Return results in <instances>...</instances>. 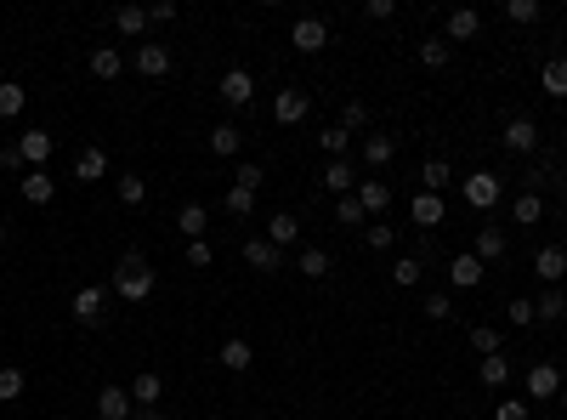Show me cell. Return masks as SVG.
Listing matches in <instances>:
<instances>
[{
  "mask_svg": "<svg viewBox=\"0 0 567 420\" xmlns=\"http://www.w3.org/2000/svg\"><path fill=\"white\" fill-rule=\"evenodd\" d=\"M125 392H131V404H137V409H154V404H159V397H165V375H154V369H142V375H137V381H131V387H125Z\"/></svg>",
  "mask_w": 567,
  "mask_h": 420,
  "instance_id": "18",
  "label": "cell"
},
{
  "mask_svg": "<svg viewBox=\"0 0 567 420\" xmlns=\"http://www.w3.org/2000/svg\"><path fill=\"white\" fill-rule=\"evenodd\" d=\"M420 307H426V319H437V324H443V319H454V301L443 296V290H437V296H426Z\"/></svg>",
  "mask_w": 567,
  "mask_h": 420,
  "instance_id": "51",
  "label": "cell"
},
{
  "mask_svg": "<svg viewBox=\"0 0 567 420\" xmlns=\"http://www.w3.org/2000/svg\"><path fill=\"white\" fill-rule=\"evenodd\" d=\"M364 17L369 24H386V17H397V0H364Z\"/></svg>",
  "mask_w": 567,
  "mask_h": 420,
  "instance_id": "52",
  "label": "cell"
},
{
  "mask_svg": "<svg viewBox=\"0 0 567 420\" xmlns=\"http://www.w3.org/2000/svg\"><path fill=\"white\" fill-rule=\"evenodd\" d=\"M499 142H506L511 154H539V125H534L528 114H516V119L506 125V137H499Z\"/></svg>",
  "mask_w": 567,
  "mask_h": 420,
  "instance_id": "13",
  "label": "cell"
},
{
  "mask_svg": "<svg viewBox=\"0 0 567 420\" xmlns=\"http://www.w3.org/2000/svg\"><path fill=\"white\" fill-rule=\"evenodd\" d=\"M477 34H482V12L454 6V12L443 17V40H449V46H466V40H477Z\"/></svg>",
  "mask_w": 567,
  "mask_h": 420,
  "instance_id": "5",
  "label": "cell"
},
{
  "mask_svg": "<svg viewBox=\"0 0 567 420\" xmlns=\"http://www.w3.org/2000/svg\"><path fill=\"white\" fill-rule=\"evenodd\" d=\"M506 250H511L506 227H477V250H471V256H477L482 267H488V262H499V256H506Z\"/></svg>",
  "mask_w": 567,
  "mask_h": 420,
  "instance_id": "19",
  "label": "cell"
},
{
  "mask_svg": "<svg viewBox=\"0 0 567 420\" xmlns=\"http://www.w3.org/2000/svg\"><path fill=\"white\" fill-rule=\"evenodd\" d=\"M52 420H69V415H52Z\"/></svg>",
  "mask_w": 567,
  "mask_h": 420,
  "instance_id": "60",
  "label": "cell"
},
{
  "mask_svg": "<svg viewBox=\"0 0 567 420\" xmlns=\"http://www.w3.org/2000/svg\"><path fill=\"white\" fill-rule=\"evenodd\" d=\"M528 397H534V404L562 397V364H528Z\"/></svg>",
  "mask_w": 567,
  "mask_h": 420,
  "instance_id": "6",
  "label": "cell"
},
{
  "mask_svg": "<svg viewBox=\"0 0 567 420\" xmlns=\"http://www.w3.org/2000/svg\"><path fill=\"white\" fill-rule=\"evenodd\" d=\"M17 187H24V199H29V205H52V199H57L52 171H24V182H17Z\"/></svg>",
  "mask_w": 567,
  "mask_h": 420,
  "instance_id": "28",
  "label": "cell"
},
{
  "mask_svg": "<svg viewBox=\"0 0 567 420\" xmlns=\"http://www.w3.org/2000/svg\"><path fill=\"white\" fill-rule=\"evenodd\" d=\"M562 312H567V296H562V290H544V296L534 301V319H562Z\"/></svg>",
  "mask_w": 567,
  "mask_h": 420,
  "instance_id": "45",
  "label": "cell"
},
{
  "mask_svg": "<svg viewBox=\"0 0 567 420\" xmlns=\"http://www.w3.org/2000/svg\"><path fill=\"white\" fill-rule=\"evenodd\" d=\"M0 171H29V165H24V154H17V142H6V148H0Z\"/></svg>",
  "mask_w": 567,
  "mask_h": 420,
  "instance_id": "54",
  "label": "cell"
},
{
  "mask_svg": "<svg viewBox=\"0 0 567 420\" xmlns=\"http://www.w3.org/2000/svg\"><path fill=\"white\" fill-rule=\"evenodd\" d=\"M341 131L352 137V131H369V109H364V102H346V109H341Z\"/></svg>",
  "mask_w": 567,
  "mask_h": 420,
  "instance_id": "48",
  "label": "cell"
},
{
  "mask_svg": "<svg viewBox=\"0 0 567 420\" xmlns=\"http://www.w3.org/2000/svg\"><path fill=\"white\" fill-rule=\"evenodd\" d=\"M392 159H397V137L369 131V137H364V165H369V171H386Z\"/></svg>",
  "mask_w": 567,
  "mask_h": 420,
  "instance_id": "21",
  "label": "cell"
},
{
  "mask_svg": "<svg viewBox=\"0 0 567 420\" xmlns=\"http://www.w3.org/2000/svg\"><path fill=\"white\" fill-rule=\"evenodd\" d=\"M114 290H119L125 301H148V296H154V267L142 262L137 250H125V256H119V272H114Z\"/></svg>",
  "mask_w": 567,
  "mask_h": 420,
  "instance_id": "1",
  "label": "cell"
},
{
  "mask_svg": "<svg viewBox=\"0 0 567 420\" xmlns=\"http://www.w3.org/2000/svg\"><path fill=\"white\" fill-rule=\"evenodd\" d=\"M148 24H176V6H171V0H159V6H148Z\"/></svg>",
  "mask_w": 567,
  "mask_h": 420,
  "instance_id": "56",
  "label": "cell"
},
{
  "mask_svg": "<svg viewBox=\"0 0 567 420\" xmlns=\"http://www.w3.org/2000/svg\"><path fill=\"white\" fill-rule=\"evenodd\" d=\"M102 312H109V307H102V290H97V284H80V290H74V319L86 324V329H97Z\"/></svg>",
  "mask_w": 567,
  "mask_h": 420,
  "instance_id": "16",
  "label": "cell"
},
{
  "mask_svg": "<svg viewBox=\"0 0 567 420\" xmlns=\"http://www.w3.org/2000/svg\"><path fill=\"white\" fill-rule=\"evenodd\" d=\"M506 17H511V24H539L544 6H539V0H506Z\"/></svg>",
  "mask_w": 567,
  "mask_h": 420,
  "instance_id": "44",
  "label": "cell"
},
{
  "mask_svg": "<svg viewBox=\"0 0 567 420\" xmlns=\"http://www.w3.org/2000/svg\"><path fill=\"white\" fill-rule=\"evenodd\" d=\"M6 239H12V227H6V222H0V250H6Z\"/></svg>",
  "mask_w": 567,
  "mask_h": 420,
  "instance_id": "57",
  "label": "cell"
},
{
  "mask_svg": "<svg viewBox=\"0 0 567 420\" xmlns=\"http://www.w3.org/2000/svg\"><path fill=\"white\" fill-rule=\"evenodd\" d=\"M24 102H29V91L17 86V80H0V119H12V114H24Z\"/></svg>",
  "mask_w": 567,
  "mask_h": 420,
  "instance_id": "39",
  "label": "cell"
},
{
  "mask_svg": "<svg viewBox=\"0 0 567 420\" xmlns=\"http://www.w3.org/2000/svg\"><path fill=\"white\" fill-rule=\"evenodd\" d=\"M216 358H222V369H233V375H244L250 364H256V352H250V341H244V335H227V341H222V352H216Z\"/></svg>",
  "mask_w": 567,
  "mask_h": 420,
  "instance_id": "23",
  "label": "cell"
},
{
  "mask_svg": "<svg viewBox=\"0 0 567 420\" xmlns=\"http://www.w3.org/2000/svg\"><path fill=\"white\" fill-rule=\"evenodd\" d=\"M24 387H29L24 369H17V364H0V404H17V397H24Z\"/></svg>",
  "mask_w": 567,
  "mask_h": 420,
  "instance_id": "34",
  "label": "cell"
},
{
  "mask_svg": "<svg viewBox=\"0 0 567 420\" xmlns=\"http://www.w3.org/2000/svg\"><path fill=\"white\" fill-rule=\"evenodd\" d=\"M335 222H341V227H364V222H369V210L358 205V194H346V199H335Z\"/></svg>",
  "mask_w": 567,
  "mask_h": 420,
  "instance_id": "40",
  "label": "cell"
},
{
  "mask_svg": "<svg viewBox=\"0 0 567 420\" xmlns=\"http://www.w3.org/2000/svg\"><path fill=\"white\" fill-rule=\"evenodd\" d=\"M267 244H279V250H296L301 244V222L289 216V210H279V216H267V234H261Z\"/></svg>",
  "mask_w": 567,
  "mask_h": 420,
  "instance_id": "15",
  "label": "cell"
},
{
  "mask_svg": "<svg viewBox=\"0 0 567 420\" xmlns=\"http://www.w3.org/2000/svg\"><path fill=\"white\" fill-rule=\"evenodd\" d=\"M562 415H567V392H562Z\"/></svg>",
  "mask_w": 567,
  "mask_h": 420,
  "instance_id": "59",
  "label": "cell"
},
{
  "mask_svg": "<svg viewBox=\"0 0 567 420\" xmlns=\"http://www.w3.org/2000/svg\"><path fill=\"white\" fill-rule=\"evenodd\" d=\"M499 199H506V182H499L494 171H471L466 177V205L471 210H494Z\"/></svg>",
  "mask_w": 567,
  "mask_h": 420,
  "instance_id": "3",
  "label": "cell"
},
{
  "mask_svg": "<svg viewBox=\"0 0 567 420\" xmlns=\"http://www.w3.org/2000/svg\"><path fill=\"white\" fill-rule=\"evenodd\" d=\"M539 86L551 91V97H567V57H551L544 62V74H539Z\"/></svg>",
  "mask_w": 567,
  "mask_h": 420,
  "instance_id": "38",
  "label": "cell"
},
{
  "mask_svg": "<svg viewBox=\"0 0 567 420\" xmlns=\"http://www.w3.org/2000/svg\"><path fill=\"white\" fill-rule=\"evenodd\" d=\"M176 227H182L187 239H204V227H210V210H204V205H182V210H176Z\"/></svg>",
  "mask_w": 567,
  "mask_h": 420,
  "instance_id": "33",
  "label": "cell"
},
{
  "mask_svg": "<svg viewBox=\"0 0 567 420\" xmlns=\"http://www.w3.org/2000/svg\"><path fill=\"white\" fill-rule=\"evenodd\" d=\"M210 262H216V250H210L204 239H187V267H194V272H204Z\"/></svg>",
  "mask_w": 567,
  "mask_h": 420,
  "instance_id": "50",
  "label": "cell"
},
{
  "mask_svg": "<svg viewBox=\"0 0 567 420\" xmlns=\"http://www.w3.org/2000/svg\"><path fill=\"white\" fill-rule=\"evenodd\" d=\"M318 148H324L329 159H346V148H352V137L341 131V125H324V137H318Z\"/></svg>",
  "mask_w": 567,
  "mask_h": 420,
  "instance_id": "41",
  "label": "cell"
},
{
  "mask_svg": "<svg viewBox=\"0 0 567 420\" xmlns=\"http://www.w3.org/2000/svg\"><path fill=\"white\" fill-rule=\"evenodd\" d=\"M97 415L102 420H137V404H131V392H125V387H102L97 392Z\"/></svg>",
  "mask_w": 567,
  "mask_h": 420,
  "instance_id": "14",
  "label": "cell"
},
{
  "mask_svg": "<svg viewBox=\"0 0 567 420\" xmlns=\"http://www.w3.org/2000/svg\"><path fill=\"white\" fill-rule=\"evenodd\" d=\"M131 69L142 74V80H165L176 69V57H171V46H154V40H142V46L131 52Z\"/></svg>",
  "mask_w": 567,
  "mask_h": 420,
  "instance_id": "2",
  "label": "cell"
},
{
  "mask_svg": "<svg viewBox=\"0 0 567 420\" xmlns=\"http://www.w3.org/2000/svg\"><path fill=\"white\" fill-rule=\"evenodd\" d=\"M329 250L324 244H301V256H296V272H301V279H329Z\"/></svg>",
  "mask_w": 567,
  "mask_h": 420,
  "instance_id": "25",
  "label": "cell"
},
{
  "mask_svg": "<svg viewBox=\"0 0 567 420\" xmlns=\"http://www.w3.org/2000/svg\"><path fill=\"white\" fill-rule=\"evenodd\" d=\"M392 284L414 290V284H420V256H397V262H392Z\"/></svg>",
  "mask_w": 567,
  "mask_h": 420,
  "instance_id": "43",
  "label": "cell"
},
{
  "mask_svg": "<svg viewBox=\"0 0 567 420\" xmlns=\"http://www.w3.org/2000/svg\"><path fill=\"white\" fill-rule=\"evenodd\" d=\"M364 244H369V250H392V244H397V227L369 222V227H364Z\"/></svg>",
  "mask_w": 567,
  "mask_h": 420,
  "instance_id": "46",
  "label": "cell"
},
{
  "mask_svg": "<svg viewBox=\"0 0 567 420\" xmlns=\"http://www.w3.org/2000/svg\"><path fill=\"white\" fill-rule=\"evenodd\" d=\"M52 148H57V137H52V131H40V125H34V131H24V137H17V154H24V165H29V171H46Z\"/></svg>",
  "mask_w": 567,
  "mask_h": 420,
  "instance_id": "9",
  "label": "cell"
},
{
  "mask_svg": "<svg viewBox=\"0 0 567 420\" xmlns=\"http://www.w3.org/2000/svg\"><path fill=\"white\" fill-rule=\"evenodd\" d=\"M324 187H329L335 199H346L352 187H358V171H352L346 159H329V165H324Z\"/></svg>",
  "mask_w": 567,
  "mask_h": 420,
  "instance_id": "27",
  "label": "cell"
},
{
  "mask_svg": "<svg viewBox=\"0 0 567 420\" xmlns=\"http://www.w3.org/2000/svg\"><path fill=\"white\" fill-rule=\"evenodd\" d=\"M534 279H544V290H556L567 279V250L562 244H539V256H534Z\"/></svg>",
  "mask_w": 567,
  "mask_h": 420,
  "instance_id": "10",
  "label": "cell"
},
{
  "mask_svg": "<svg viewBox=\"0 0 567 420\" xmlns=\"http://www.w3.org/2000/svg\"><path fill=\"white\" fill-rule=\"evenodd\" d=\"M454 182V171H449V159H426L420 165V187H426V194H443V187Z\"/></svg>",
  "mask_w": 567,
  "mask_h": 420,
  "instance_id": "31",
  "label": "cell"
},
{
  "mask_svg": "<svg viewBox=\"0 0 567 420\" xmlns=\"http://www.w3.org/2000/svg\"><path fill=\"white\" fill-rule=\"evenodd\" d=\"M137 420H159V415H154V409H142V415H137Z\"/></svg>",
  "mask_w": 567,
  "mask_h": 420,
  "instance_id": "58",
  "label": "cell"
},
{
  "mask_svg": "<svg viewBox=\"0 0 567 420\" xmlns=\"http://www.w3.org/2000/svg\"><path fill=\"white\" fill-rule=\"evenodd\" d=\"M216 91H222L227 109H250V102H256V80H250V69H227Z\"/></svg>",
  "mask_w": 567,
  "mask_h": 420,
  "instance_id": "8",
  "label": "cell"
},
{
  "mask_svg": "<svg viewBox=\"0 0 567 420\" xmlns=\"http://www.w3.org/2000/svg\"><path fill=\"white\" fill-rule=\"evenodd\" d=\"M539 216H544V199H539V194H516V199H511V222H516V227H534Z\"/></svg>",
  "mask_w": 567,
  "mask_h": 420,
  "instance_id": "32",
  "label": "cell"
},
{
  "mask_svg": "<svg viewBox=\"0 0 567 420\" xmlns=\"http://www.w3.org/2000/svg\"><path fill=\"white\" fill-rule=\"evenodd\" d=\"M409 216H414V227H443L449 205H443V194H426V187H414V199H409Z\"/></svg>",
  "mask_w": 567,
  "mask_h": 420,
  "instance_id": "11",
  "label": "cell"
},
{
  "mask_svg": "<svg viewBox=\"0 0 567 420\" xmlns=\"http://www.w3.org/2000/svg\"><path fill=\"white\" fill-rule=\"evenodd\" d=\"M261 182H267V171H261V165H239V177H233V187H250V194H256Z\"/></svg>",
  "mask_w": 567,
  "mask_h": 420,
  "instance_id": "53",
  "label": "cell"
},
{
  "mask_svg": "<svg viewBox=\"0 0 567 420\" xmlns=\"http://www.w3.org/2000/svg\"><path fill=\"white\" fill-rule=\"evenodd\" d=\"M449 57H454V46L443 34H431V40H420V62H426V69H449Z\"/></svg>",
  "mask_w": 567,
  "mask_h": 420,
  "instance_id": "35",
  "label": "cell"
},
{
  "mask_svg": "<svg viewBox=\"0 0 567 420\" xmlns=\"http://www.w3.org/2000/svg\"><path fill=\"white\" fill-rule=\"evenodd\" d=\"M86 69H91L97 80H119V74H125V52H119V46H91Z\"/></svg>",
  "mask_w": 567,
  "mask_h": 420,
  "instance_id": "17",
  "label": "cell"
},
{
  "mask_svg": "<svg viewBox=\"0 0 567 420\" xmlns=\"http://www.w3.org/2000/svg\"><path fill=\"white\" fill-rule=\"evenodd\" d=\"M562 177H556V159L551 154H534V165H528V171H522V194H551V187H556Z\"/></svg>",
  "mask_w": 567,
  "mask_h": 420,
  "instance_id": "12",
  "label": "cell"
},
{
  "mask_svg": "<svg viewBox=\"0 0 567 420\" xmlns=\"http://www.w3.org/2000/svg\"><path fill=\"white\" fill-rule=\"evenodd\" d=\"M244 262L256 267V272H279L284 267V250L267 244V239H244Z\"/></svg>",
  "mask_w": 567,
  "mask_h": 420,
  "instance_id": "20",
  "label": "cell"
},
{
  "mask_svg": "<svg viewBox=\"0 0 567 420\" xmlns=\"http://www.w3.org/2000/svg\"><path fill=\"white\" fill-rule=\"evenodd\" d=\"M307 114H312V91H296V86H284L279 97H272V119H279L284 131H289V125H301Z\"/></svg>",
  "mask_w": 567,
  "mask_h": 420,
  "instance_id": "4",
  "label": "cell"
},
{
  "mask_svg": "<svg viewBox=\"0 0 567 420\" xmlns=\"http://www.w3.org/2000/svg\"><path fill=\"white\" fill-rule=\"evenodd\" d=\"M289 46H296V52H324L329 46V24H324V17H296V29H289Z\"/></svg>",
  "mask_w": 567,
  "mask_h": 420,
  "instance_id": "7",
  "label": "cell"
},
{
  "mask_svg": "<svg viewBox=\"0 0 567 420\" xmlns=\"http://www.w3.org/2000/svg\"><path fill=\"white\" fill-rule=\"evenodd\" d=\"M477 375H482V387H506L511 381V358H506V352H494V358L477 364Z\"/></svg>",
  "mask_w": 567,
  "mask_h": 420,
  "instance_id": "37",
  "label": "cell"
},
{
  "mask_svg": "<svg viewBox=\"0 0 567 420\" xmlns=\"http://www.w3.org/2000/svg\"><path fill=\"white\" fill-rule=\"evenodd\" d=\"M494 420H534V404H522V397H499Z\"/></svg>",
  "mask_w": 567,
  "mask_h": 420,
  "instance_id": "47",
  "label": "cell"
},
{
  "mask_svg": "<svg viewBox=\"0 0 567 420\" xmlns=\"http://www.w3.org/2000/svg\"><path fill=\"white\" fill-rule=\"evenodd\" d=\"M74 177H80V182H102V177H109V154H102L97 142H91V148H80V159H74Z\"/></svg>",
  "mask_w": 567,
  "mask_h": 420,
  "instance_id": "29",
  "label": "cell"
},
{
  "mask_svg": "<svg viewBox=\"0 0 567 420\" xmlns=\"http://www.w3.org/2000/svg\"><path fill=\"white\" fill-rule=\"evenodd\" d=\"M482 279H488V272H482L477 256H454V262H449V284H454V290H477Z\"/></svg>",
  "mask_w": 567,
  "mask_h": 420,
  "instance_id": "26",
  "label": "cell"
},
{
  "mask_svg": "<svg viewBox=\"0 0 567 420\" xmlns=\"http://www.w3.org/2000/svg\"><path fill=\"white\" fill-rule=\"evenodd\" d=\"M114 187H119V199H125V205H148V182H142L137 171H125Z\"/></svg>",
  "mask_w": 567,
  "mask_h": 420,
  "instance_id": "42",
  "label": "cell"
},
{
  "mask_svg": "<svg viewBox=\"0 0 567 420\" xmlns=\"http://www.w3.org/2000/svg\"><path fill=\"white\" fill-rule=\"evenodd\" d=\"M244 148V131L233 119H222V125H210V154H222V159H233Z\"/></svg>",
  "mask_w": 567,
  "mask_h": 420,
  "instance_id": "24",
  "label": "cell"
},
{
  "mask_svg": "<svg viewBox=\"0 0 567 420\" xmlns=\"http://www.w3.org/2000/svg\"><path fill=\"white\" fill-rule=\"evenodd\" d=\"M562 375H567V358H562Z\"/></svg>",
  "mask_w": 567,
  "mask_h": 420,
  "instance_id": "61",
  "label": "cell"
},
{
  "mask_svg": "<svg viewBox=\"0 0 567 420\" xmlns=\"http://www.w3.org/2000/svg\"><path fill=\"white\" fill-rule=\"evenodd\" d=\"M227 216H233V222H250V216H256V194H250V187H227Z\"/></svg>",
  "mask_w": 567,
  "mask_h": 420,
  "instance_id": "36",
  "label": "cell"
},
{
  "mask_svg": "<svg viewBox=\"0 0 567 420\" xmlns=\"http://www.w3.org/2000/svg\"><path fill=\"white\" fill-rule=\"evenodd\" d=\"M471 347L482 352V358H494V352H499V329H494V324H477V329H471Z\"/></svg>",
  "mask_w": 567,
  "mask_h": 420,
  "instance_id": "49",
  "label": "cell"
},
{
  "mask_svg": "<svg viewBox=\"0 0 567 420\" xmlns=\"http://www.w3.org/2000/svg\"><path fill=\"white\" fill-rule=\"evenodd\" d=\"M114 29L125 40H142V34H148V6H119L114 12Z\"/></svg>",
  "mask_w": 567,
  "mask_h": 420,
  "instance_id": "30",
  "label": "cell"
},
{
  "mask_svg": "<svg viewBox=\"0 0 567 420\" xmlns=\"http://www.w3.org/2000/svg\"><path fill=\"white\" fill-rule=\"evenodd\" d=\"M358 205L369 210V222H374V216H381V210H392V182H381V177L358 182Z\"/></svg>",
  "mask_w": 567,
  "mask_h": 420,
  "instance_id": "22",
  "label": "cell"
},
{
  "mask_svg": "<svg viewBox=\"0 0 567 420\" xmlns=\"http://www.w3.org/2000/svg\"><path fill=\"white\" fill-rule=\"evenodd\" d=\"M511 324H516V329H528V324H539V319H534V301H511Z\"/></svg>",
  "mask_w": 567,
  "mask_h": 420,
  "instance_id": "55",
  "label": "cell"
}]
</instances>
